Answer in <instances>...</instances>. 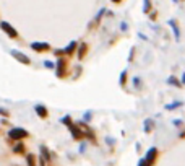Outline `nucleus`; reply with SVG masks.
Segmentation results:
<instances>
[{"label": "nucleus", "mask_w": 185, "mask_h": 166, "mask_svg": "<svg viewBox=\"0 0 185 166\" xmlns=\"http://www.w3.org/2000/svg\"><path fill=\"white\" fill-rule=\"evenodd\" d=\"M75 46H77V43H72L70 46H68V49H67V52H72V51L75 49Z\"/></svg>", "instance_id": "9"}, {"label": "nucleus", "mask_w": 185, "mask_h": 166, "mask_svg": "<svg viewBox=\"0 0 185 166\" xmlns=\"http://www.w3.org/2000/svg\"><path fill=\"white\" fill-rule=\"evenodd\" d=\"M0 26H2V29H5V33H7V34H10L11 38H15V36H16V31H15L13 26H10L8 23H2Z\"/></svg>", "instance_id": "2"}, {"label": "nucleus", "mask_w": 185, "mask_h": 166, "mask_svg": "<svg viewBox=\"0 0 185 166\" xmlns=\"http://www.w3.org/2000/svg\"><path fill=\"white\" fill-rule=\"evenodd\" d=\"M114 2H120V0H114Z\"/></svg>", "instance_id": "15"}, {"label": "nucleus", "mask_w": 185, "mask_h": 166, "mask_svg": "<svg viewBox=\"0 0 185 166\" xmlns=\"http://www.w3.org/2000/svg\"><path fill=\"white\" fill-rule=\"evenodd\" d=\"M156 153H157L156 148H151L150 152H148V155H146V161L148 163H153V160L156 158Z\"/></svg>", "instance_id": "5"}, {"label": "nucleus", "mask_w": 185, "mask_h": 166, "mask_svg": "<svg viewBox=\"0 0 185 166\" xmlns=\"http://www.w3.org/2000/svg\"><path fill=\"white\" fill-rule=\"evenodd\" d=\"M150 165H151V163H148L146 160H141V161H140V165H138V166H150Z\"/></svg>", "instance_id": "10"}, {"label": "nucleus", "mask_w": 185, "mask_h": 166, "mask_svg": "<svg viewBox=\"0 0 185 166\" xmlns=\"http://www.w3.org/2000/svg\"><path fill=\"white\" fill-rule=\"evenodd\" d=\"M23 150H25V147H23V145H16V147H15V152H23Z\"/></svg>", "instance_id": "8"}, {"label": "nucleus", "mask_w": 185, "mask_h": 166, "mask_svg": "<svg viewBox=\"0 0 185 166\" xmlns=\"http://www.w3.org/2000/svg\"><path fill=\"white\" fill-rule=\"evenodd\" d=\"M150 10V0H145V11Z\"/></svg>", "instance_id": "12"}, {"label": "nucleus", "mask_w": 185, "mask_h": 166, "mask_svg": "<svg viewBox=\"0 0 185 166\" xmlns=\"http://www.w3.org/2000/svg\"><path fill=\"white\" fill-rule=\"evenodd\" d=\"M28 165L29 166H34V156H33V155L28 156Z\"/></svg>", "instance_id": "7"}, {"label": "nucleus", "mask_w": 185, "mask_h": 166, "mask_svg": "<svg viewBox=\"0 0 185 166\" xmlns=\"http://www.w3.org/2000/svg\"><path fill=\"white\" fill-rule=\"evenodd\" d=\"M11 54H13V56H16V59H18V60H21V62H25V64H29V59H28V57L25 56V54H21V52H16V51H13V52H11Z\"/></svg>", "instance_id": "4"}, {"label": "nucleus", "mask_w": 185, "mask_h": 166, "mask_svg": "<svg viewBox=\"0 0 185 166\" xmlns=\"http://www.w3.org/2000/svg\"><path fill=\"white\" fill-rule=\"evenodd\" d=\"M84 49H86V46H84V44H83V46H81V49H80V59H81V57H83V54H84Z\"/></svg>", "instance_id": "13"}, {"label": "nucleus", "mask_w": 185, "mask_h": 166, "mask_svg": "<svg viewBox=\"0 0 185 166\" xmlns=\"http://www.w3.org/2000/svg\"><path fill=\"white\" fill-rule=\"evenodd\" d=\"M36 113H38L41 117H45V116H47V111H45L44 106H36Z\"/></svg>", "instance_id": "6"}, {"label": "nucleus", "mask_w": 185, "mask_h": 166, "mask_svg": "<svg viewBox=\"0 0 185 166\" xmlns=\"http://www.w3.org/2000/svg\"><path fill=\"white\" fill-rule=\"evenodd\" d=\"M169 81H171L172 85H175V86H179V85H180V83H179V81L175 80V78H169Z\"/></svg>", "instance_id": "11"}, {"label": "nucleus", "mask_w": 185, "mask_h": 166, "mask_svg": "<svg viewBox=\"0 0 185 166\" xmlns=\"http://www.w3.org/2000/svg\"><path fill=\"white\" fill-rule=\"evenodd\" d=\"M184 83H185V73H184Z\"/></svg>", "instance_id": "14"}, {"label": "nucleus", "mask_w": 185, "mask_h": 166, "mask_svg": "<svg viewBox=\"0 0 185 166\" xmlns=\"http://www.w3.org/2000/svg\"><path fill=\"white\" fill-rule=\"evenodd\" d=\"M8 135H10V138H13V140H18V138L26 137V135H28V132L23 130V129H11Z\"/></svg>", "instance_id": "1"}, {"label": "nucleus", "mask_w": 185, "mask_h": 166, "mask_svg": "<svg viewBox=\"0 0 185 166\" xmlns=\"http://www.w3.org/2000/svg\"><path fill=\"white\" fill-rule=\"evenodd\" d=\"M31 47L34 51H47V49H49V44H45V43H34Z\"/></svg>", "instance_id": "3"}]
</instances>
